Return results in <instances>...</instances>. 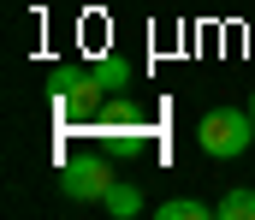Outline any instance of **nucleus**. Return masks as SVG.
Instances as JSON below:
<instances>
[{
  "label": "nucleus",
  "instance_id": "obj_1",
  "mask_svg": "<svg viewBox=\"0 0 255 220\" xmlns=\"http://www.w3.org/2000/svg\"><path fill=\"white\" fill-rule=\"evenodd\" d=\"M196 143H202V155H214V161H238L255 143V113L250 107H214V113H202Z\"/></svg>",
  "mask_w": 255,
  "mask_h": 220
},
{
  "label": "nucleus",
  "instance_id": "obj_2",
  "mask_svg": "<svg viewBox=\"0 0 255 220\" xmlns=\"http://www.w3.org/2000/svg\"><path fill=\"white\" fill-rule=\"evenodd\" d=\"M60 191L71 203H101L107 191H113V173H107V161H95V155H83V161H71L60 173Z\"/></svg>",
  "mask_w": 255,
  "mask_h": 220
},
{
  "label": "nucleus",
  "instance_id": "obj_3",
  "mask_svg": "<svg viewBox=\"0 0 255 220\" xmlns=\"http://www.w3.org/2000/svg\"><path fill=\"white\" fill-rule=\"evenodd\" d=\"M101 209H107L113 220H136V215H142V191L125 185V179H113V191L101 197Z\"/></svg>",
  "mask_w": 255,
  "mask_h": 220
},
{
  "label": "nucleus",
  "instance_id": "obj_4",
  "mask_svg": "<svg viewBox=\"0 0 255 220\" xmlns=\"http://www.w3.org/2000/svg\"><path fill=\"white\" fill-rule=\"evenodd\" d=\"M214 215H220V220H255V191H250V185L226 191V197L214 203Z\"/></svg>",
  "mask_w": 255,
  "mask_h": 220
},
{
  "label": "nucleus",
  "instance_id": "obj_5",
  "mask_svg": "<svg viewBox=\"0 0 255 220\" xmlns=\"http://www.w3.org/2000/svg\"><path fill=\"white\" fill-rule=\"evenodd\" d=\"M154 215H160V220H208V215H214V203H196V197H172V203H160Z\"/></svg>",
  "mask_w": 255,
  "mask_h": 220
},
{
  "label": "nucleus",
  "instance_id": "obj_6",
  "mask_svg": "<svg viewBox=\"0 0 255 220\" xmlns=\"http://www.w3.org/2000/svg\"><path fill=\"white\" fill-rule=\"evenodd\" d=\"M250 113H255V89H250Z\"/></svg>",
  "mask_w": 255,
  "mask_h": 220
}]
</instances>
